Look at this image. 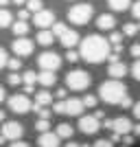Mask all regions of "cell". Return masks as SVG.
<instances>
[{
	"label": "cell",
	"instance_id": "603a6c76",
	"mask_svg": "<svg viewBox=\"0 0 140 147\" xmlns=\"http://www.w3.org/2000/svg\"><path fill=\"white\" fill-rule=\"evenodd\" d=\"M107 2H110V9H114V11H125L131 5V0H107Z\"/></svg>",
	"mask_w": 140,
	"mask_h": 147
},
{
	"label": "cell",
	"instance_id": "d4e9b609",
	"mask_svg": "<svg viewBox=\"0 0 140 147\" xmlns=\"http://www.w3.org/2000/svg\"><path fill=\"white\" fill-rule=\"evenodd\" d=\"M138 31H140V24H134V22H127V24L123 26V33H125V35H129V37H134Z\"/></svg>",
	"mask_w": 140,
	"mask_h": 147
},
{
	"label": "cell",
	"instance_id": "484cf974",
	"mask_svg": "<svg viewBox=\"0 0 140 147\" xmlns=\"http://www.w3.org/2000/svg\"><path fill=\"white\" fill-rule=\"evenodd\" d=\"M22 77H24V86H35L37 84V73H33V70H26Z\"/></svg>",
	"mask_w": 140,
	"mask_h": 147
},
{
	"label": "cell",
	"instance_id": "d6986e66",
	"mask_svg": "<svg viewBox=\"0 0 140 147\" xmlns=\"http://www.w3.org/2000/svg\"><path fill=\"white\" fill-rule=\"evenodd\" d=\"M35 103H37V105H42V108H46V105L53 103V94H50L48 90L37 92V94H35Z\"/></svg>",
	"mask_w": 140,
	"mask_h": 147
},
{
	"label": "cell",
	"instance_id": "e0dca14e",
	"mask_svg": "<svg viewBox=\"0 0 140 147\" xmlns=\"http://www.w3.org/2000/svg\"><path fill=\"white\" fill-rule=\"evenodd\" d=\"M37 81H40L44 88H50V86L57 84V75L53 73V70H42V73L37 75Z\"/></svg>",
	"mask_w": 140,
	"mask_h": 147
},
{
	"label": "cell",
	"instance_id": "1f68e13d",
	"mask_svg": "<svg viewBox=\"0 0 140 147\" xmlns=\"http://www.w3.org/2000/svg\"><path fill=\"white\" fill-rule=\"evenodd\" d=\"M79 57H81V53H77V51H72V49H68V51H66V59L70 61V64L79 61Z\"/></svg>",
	"mask_w": 140,
	"mask_h": 147
},
{
	"label": "cell",
	"instance_id": "d590c367",
	"mask_svg": "<svg viewBox=\"0 0 140 147\" xmlns=\"http://www.w3.org/2000/svg\"><path fill=\"white\" fill-rule=\"evenodd\" d=\"M92 147H114V143H112V141H107V138H98V141L94 143Z\"/></svg>",
	"mask_w": 140,
	"mask_h": 147
},
{
	"label": "cell",
	"instance_id": "f6af8a7d",
	"mask_svg": "<svg viewBox=\"0 0 140 147\" xmlns=\"http://www.w3.org/2000/svg\"><path fill=\"white\" fill-rule=\"evenodd\" d=\"M134 134H136V136H140V123H138V125L134 127Z\"/></svg>",
	"mask_w": 140,
	"mask_h": 147
},
{
	"label": "cell",
	"instance_id": "9c48e42d",
	"mask_svg": "<svg viewBox=\"0 0 140 147\" xmlns=\"http://www.w3.org/2000/svg\"><path fill=\"white\" fill-rule=\"evenodd\" d=\"M33 24L40 26V29H48V26H53V24H55V11L42 9V11L33 13Z\"/></svg>",
	"mask_w": 140,
	"mask_h": 147
},
{
	"label": "cell",
	"instance_id": "83f0119b",
	"mask_svg": "<svg viewBox=\"0 0 140 147\" xmlns=\"http://www.w3.org/2000/svg\"><path fill=\"white\" fill-rule=\"evenodd\" d=\"M26 9H29L31 13L42 11V9H44V7H42V0H29V2H26Z\"/></svg>",
	"mask_w": 140,
	"mask_h": 147
},
{
	"label": "cell",
	"instance_id": "836d02e7",
	"mask_svg": "<svg viewBox=\"0 0 140 147\" xmlns=\"http://www.w3.org/2000/svg\"><path fill=\"white\" fill-rule=\"evenodd\" d=\"M7 64H9V55H7V51L0 46V68H5Z\"/></svg>",
	"mask_w": 140,
	"mask_h": 147
},
{
	"label": "cell",
	"instance_id": "44dd1931",
	"mask_svg": "<svg viewBox=\"0 0 140 147\" xmlns=\"http://www.w3.org/2000/svg\"><path fill=\"white\" fill-rule=\"evenodd\" d=\"M11 31H13V33H15L18 37H24L26 33H29V24H26L24 20H18V22H13Z\"/></svg>",
	"mask_w": 140,
	"mask_h": 147
},
{
	"label": "cell",
	"instance_id": "c3c4849f",
	"mask_svg": "<svg viewBox=\"0 0 140 147\" xmlns=\"http://www.w3.org/2000/svg\"><path fill=\"white\" fill-rule=\"evenodd\" d=\"M9 2H13V0H0V7H7Z\"/></svg>",
	"mask_w": 140,
	"mask_h": 147
},
{
	"label": "cell",
	"instance_id": "cb8c5ba5",
	"mask_svg": "<svg viewBox=\"0 0 140 147\" xmlns=\"http://www.w3.org/2000/svg\"><path fill=\"white\" fill-rule=\"evenodd\" d=\"M35 129L40 132V134H44V132H50V119H40V121L35 123Z\"/></svg>",
	"mask_w": 140,
	"mask_h": 147
},
{
	"label": "cell",
	"instance_id": "7dc6e473",
	"mask_svg": "<svg viewBox=\"0 0 140 147\" xmlns=\"http://www.w3.org/2000/svg\"><path fill=\"white\" fill-rule=\"evenodd\" d=\"M13 2H15V5L20 7V5H26V2H29V0H13Z\"/></svg>",
	"mask_w": 140,
	"mask_h": 147
},
{
	"label": "cell",
	"instance_id": "277c9868",
	"mask_svg": "<svg viewBox=\"0 0 140 147\" xmlns=\"http://www.w3.org/2000/svg\"><path fill=\"white\" fill-rule=\"evenodd\" d=\"M92 16H94V9H92V5H88V2L74 5V7H70V11H68V20H70L72 24H88Z\"/></svg>",
	"mask_w": 140,
	"mask_h": 147
},
{
	"label": "cell",
	"instance_id": "ba28073f",
	"mask_svg": "<svg viewBox=\"0 0 140 147\" xmlns=\"http://www.w3.org/2000/svg\"><path fill=\"white\" fill-rule=\"evenodd\" d=\"M22 134H24V127L18 121H5L2 123V136L7 141H20Z\"/></svg>",
	"mask_w": 140,
	"mask_h": 147
},
{
	"label": "cell",
	"instance_id": "d6a6232c",
	"mask_svg": "<svg viewBox=\"0 0 140 147\" xmlns=\"http://www.w3.org/2000/svg\"><path fill=\"white\" fill-rule=\"evenodd\" d=\"M66 29H68V26L64 24V22H55V24H53V33H55L57 37H59V35H61V33H64Z\"/></svg>",
	"mask_w": 140,
	"mask_h": 147
},
{
	"label": "cell",
	"instance_id": "816d5d0a",
	"mask_svg": "<svg viewBox=\"0 0 140 147\" xmlns=\"http://www.w3.org/2000/svg\"><path fill=\"white\" fill-rule=\"evenodd\" d=\"M81 147H92V145H81Z\"/></svg>",
	"mask_w": 140,
	"mask_h": 147
},
{
	"label": "cell",
	"instance_id": "e575fe53",
	"mask_svg": "<svg viewBox=\"0 0 140 147\" xmlns=\"http://www.w3.org/2000/svg\"><path fill=\"white\" fill-rule=\"evenodd\" d=\"M131 75H134V79L140 81V59L134 61V66H131Z\"/></svg>",
	"mask_w": 140,
	"mask_h": 147
},
{
	"label": "cell",
	"instance_id": "30bf717a",
	"mask_svg": "<svg viewBox=\"0 0 140 147\" xmlns=\"http://www.w3.org/2000/svg\"><path fill=\"white\" fill-rule=\"evenodd\" d=\"M101 127V119H96L94 114H85L79 119V129L83 134H96Z\"/></svg>",
	"mask_w": 140,
	"mask_h": 147
},
{
	"label": "cell",
	"instance_id": "7bdbcfd3",
	"mask_svg": "<svg viewBox=\"0 0 140 147\" xmlns=\"http://www.w3.org/2000/svg\"><path fill=\"white\" fill-rule=\"evenodd\" d=\"M131 110H134V117H136V119L140 121V103H136L134 108H131Z\"/></svg>",
	"mask_w": 140,
	"mask_h": 147
},
{
	"label": "cell",
	"instance_id": "4dcf8cb0",
	"mask_svg": "<svg viewBox=\"0 0 140 147\" xmlns=\"http://www.w3.org/2000/svg\"><path fill=\"white\" fill-rule=\"evenodd\" d=\"M123 35H125V33H112L110 35L112 46H123Z\"/></svg>",
	"mask_w": 140,
	"mask_h": 147
},
{
	"label": "cell",
	"instance_id": "f35d334b",
	"mask_svg": "<svg viewBox=\"0 0 140 147\" xmlns=\"http://www.w3.org/2000/svg\"><path fill=\"white\" fill-rule=\"evenodd\" d=\"M134 101H131V97H129V94H127V97H125V99H123V101H121V108H134Z\"/></svg>",
	"mask_w": 140,
	"mask_h": 147
},
{
	"label": "cell",
	"instance_id": "2e32d148",
	"mask_svg": "<svg viewBox=\"0 0 140 147\" xmlns=\"http://www.w3.org/2000/svg\"><path fill=\"white\" fill-rule=\"evenodd\" d=\"M96 26L101 31H112L116 26V18L112 16V13H101V16L96 18Z\"/></svg>",
	"mask_w": 140,
	"mask_h": 147
},
{
	"label": "cell",
	"instance_id": "4316f807",
	"mask_svg": "<svg viewBox=\"0 0 140 147\" xmlns=\"http://www.w3.org/2000/svg\"><path fill=\"white\" fill-rule=\"evenodd\" d=\"M7 84H9V86H20V84H24V77H20L18 73H9Z\"/></svg>",
	"mask_w": 140,
	"mask_h": 147
},
{
	"label": "cell",
	"instance_id": "8fae6325",
	"mask_svg": "<svg viewBox=\"0 0 140 147\" xmlns=\"http://www.w3.org/2000/svg\"><path fill=\"white\" fill-rule=\"evenodd\" d=\"M11 51L15 53L18 57H26L33 53V42L31 40H26V37H15L11 44Z\"/></svg>",
	"mask_w": 140,
	"mask_h": 147
},
{
	"label": "cell",
	"instance_id": "74e56055",
	"mask_svg": "<svg viewBox=\"0 0 140 147\" xmlns=\"http://www.w3.org/2000/svg\"><path fill=\"white\" fill-rule=\"evenodd\" d=\"M29 18H31V11H29V9H20V11H18V20H24V22H26Z\"/></svg>",
	"mask_w": 140,
	"mask_h": 147
},
{
	"label": "cell",
	"instance_id": "3957f363",
	"mask_svg": "<svg viewBox=\"0 0 140 147\" xmlns=\"http://www.w3.org/2000/svg\"><path fill=\"white\" fill-rule=\"evenodd\" d=\"M83 99H64V101H57L53 105V112L55 114H68V117H81L83 112Z\"/></svg>",
	"mask_w": 140,
	"mask_h": 147
},
{
	"label": "cell",
	"instance_id": "ab89813d",
	"mask_svg": "<svg viewBox=\"0 0 140 147\" xmlns=\"http://www.w3.org/2000/svg\"><path fill=\"white\" fill-rule=\"evenodd\" d=\"M131 13H134V18H136V20H140V0L136 2L134 7H131Z\"/></svg>",
	"mask_w": 140,
	"mask_h": 147
},
{
	"label": "cell",
	"instance_id": "4fadbf2b",
	"mask_svg": "<svg viewBox=\"0 0 140 147\" xmlns=\"http://www.w3.org/2000/svg\"><path fill=\"white\" fill-rule=\"evenodd\" d=\"M59 42H61V46H64V49H74L77 44H81V40H79V33H77V31L66 29V31L59 35Z\"/></svg>",
	"mask_w": 140,
	"mask_h": 147
},
{
	"label": "cell",
	"instance_id": "5b68a950",
	"mask_svg": "<svg viewBox=\"0 0 140 147\" xmlns=\"http://www.w3.org/2000/svg\"><path fill=\"white\" fill-rule=\"evenodd\" d=\"M90 75L85 73V70H70V73L66 75V86L70 88V90H85V88L90 86Z\"/></svg>",
	"mask_w": 140,
	"mask_h": 147
},
{
	"label": "cell",
	"instance_id": "8d00e7d4",
	"mask_svg": "<svg viewBox=\"0 0 140 147\" xmlns=\"http://www.w3.org/2000/svg\"><path fill=\"white\" fill-rule=\"evenodd\" d=\"M129 53H131V57H134V59H140V44H134V46L129 49Z\"/></svg>",
	"mask_w": 140,
	"mask_h": 147
},
{
	"label": "cell",
	"instance_id": "9a60e30c",
	"mask_svg": "<svg viewBox=\"0 0 140 147\" xmlns=\"http://www.w3.org/2000/svg\"><path fill=\"white\" fill-rule=\"evenodd\" d=\"M107 73H110V77L112 79H123L125 75L129 73V68L123 64V61H112L110 64V68H107Z\"/></svg>",
	"mask_w": 140,
	"mask_h": 147
},
{
	"label": "cell",
	"instance_id": "b9f144b4",
	"mask_svg": "<svg viewBox=\"0 0 140 147\" xmlns=\"http://www.w3.org/2000/svg\"><path fill=\"white\" fill-rule=\"evenodd\" d=\"M9 147H31V145H29V143H24V141H13Z\"/></svg>",
	"mask_w": 140,
	"mask_h": 147
},
{
	"label": "cell",
	"instance_id": "7a4b0ae2",
	"mask_svg": "<svg viewBox=\"0 0 140 147\" xmlns=\"http://www.w3.org/2000/svg\"><path fill=\"white\" fill-rule=\"evenodd\" d=\"M98 97L103 99L105 103L121 105V101L127 97V86H125L121 79H110V81H105V84H101Z\"/></svg>",
	"mask_w": 140,
	"mask_h": 147
},
{
	"label": "cell",
	"instance_id": "bcb514c9",
	"mask_svg": "<svg viewBox=\"0 0 140 147\" xmlns=\"http://www.w3.org/2000/svg\"><path fill=\"white\" fill-rule=\"evenodd\" d=\"M66 147H81V145H77V143H72V141H68V143H66Z\"/></svg>",
	"mask_w": 140,
	"mask_h": 147
},
{
	"label": "cell",
	"instance_id": "60d3db41",
	"mask_svg": "<svg viewBox=\"0 0 140 147\" xmlns=\"http://www.w3.org/2000/svg\"><path fill=\"white\" fill-rule=\"evenodd\" d=\"M55 97L59 99V101H64V99H66V88H59V90L55 92Z\"/></svg>",
	"mask_w": 140,
	"mask_h": 147
},
{
	"label": "cell",
	"instance_id": "ee69618b",
	"mask_svg": "<svg viewBox=\"0 0 140 147\" xmlns=\"http://www.w3.org/2000/svg\"><path fill=\"white\" fill-rule=\"evenodd\" d=\"M5 97H7V94H5V88L0 86V103H2V101H5Z\"/></svg>",
	"mask_w": 140,
	"mask_h": 147
},
{
	"label": "cell",
	"instance_id": "5bb4252c",
	"mask_svg": "<svg viewBox=\"0 0 140 147\" xmlns=\"http://www.w3.org/2000/svg\"><path fill=\"white\" fill-rule=\"evenodd\" d=\"M59 134L57 132H44V134H40V138H37V145L40 147H59Z\"/></svg>",
	"mask_w": 140,
	"mask_h": 147
},
{
	"label": "cell",
	"instance_id": "f1b7e54d",
	"mask_svg": "<svg viewBox=\"0 0 140 147\" xmlns=\"http://www.w3.org/2000/svg\"><path fill=\"white\" fill-rule=\"evenodd\" d=\"M98 103V97H94V94H85L83 97V105L85 108H96Z\"/></svg>",
	"mask_w": 140,
	"mask_h": 147
},
{
	"label": "cell",
	"instance_id": "7402d4cb",
	"mask_svg": "<svg viewBox=\"0 0 140 147\" xmlns=\"http://www.w3.org/2000/svg\"><path fill=\"white\" fill-rule=\"evenodd\" d=\"M57 134H59V138H70V136L74 134L72 125H68V123H59L57 125Z\"/></svg>",
	"mask_w": 140,
	"mask_h": 147
},
{
	"label": "cell",
	"instance_id": "6da1fadb",
	"mask_svg": "<svg viewBox=\"0 0 140 147\" xmlns=\"http://www.w3.org/2000/svg\"><path fill=\"white\" fill-rule=\"evenodd\" d=\"M112 51H114L112 49V42L105 40V37H101V35H88L79 44L81 57L85 61H90V64H101V61L110 59Z\"/></svg>",
	"mask_w": 140,
	"mask_h": 147
},
{
	"label": "cell",
	"instance_id": "ac0fdd59",
	"mask_svg": "<svg viewBox=\"0 0 140 147\" xmlns=\"http://www.w3.org/2000/svg\"><path fill=\"white\" fill-rule=\"evenodd\" d=\"M55 33L53 31H48V29H42L40 33H37V44H42V46H50V44L55 42Z\"/></svg>",
	"mask_w": 140,
	"mask_h": 147
},
{
	"label": "cell",
	"instance_id": "681fc988",
	"mask_svg": "<svg viewBox=\"0 0 140 147\" xmlns=\"http://www.w3.org/2000/svg\"><path fill=\"white\" fill-rule=\"evenodd\" d=\"M0 121H2V123L7 121V114H5V112H2V110H0Z\"/></svg>",
	"mask_w": 140,
	"mask_h": 147
},
{
	"label": "cell",
	"instance_id": "f907efd6",
	"mask_svg": "<svg viewBox=\"0 0 140 147\" xmlns=\"http://www.w3.org/2000/svg\"><path fill=\"white\" fill-rule=\"evenodd\" d=\"M5 143H7V138H5L2 134H0V145H5Z\"/></svg>",
	"mask_w": 140,
	"mask_h": 147
},
{
	"label": "cell",
	"instance_id": "7c38bea8",
	"mask_svg": "<svg viewBox=\"0 0 140 147\" xmlns=\"http://www.w3.org/2000/svg\"><path fill=\"white\" fill-rule=\"evenodd\" d=\"M134 129L131 121L127 117H118V119H112V132L114 134H121V136H127L129 132Z\"/></svg>",
	"mask_w": 140,
	"mask_h": 147
},
{
	"label": "cell",
	"instance_id": "8992f818",
	"mask_svg": "<svg viewBox=\"0 0 140 147\" xmlns=\"http://www.w3.org/2000/svg\"><path fill=\"white\" fill-rule=\"evenodd\" d=\"M9 110L15 114H26L33 110V103L26 94H13V97H9Z\"/></svg>",
	"mask_w": 140,
	"mask_h": 147
},
{
	"label": "cell",
	"instance_id": "f546056e",
	"mask_svg": "<svg viewBox=\"0 0 140 147\" xmlns=\"http://www.w3.org/2000/svg\"><path fill=\"white\" fill-rule=\"evenodd\" d=\"M7 68H11V73H18V68H22V61H20V57H13V59H9Z\"/></svg>",
	"mask_w": 140,
	"mask_h": 147
},
{
	"label": "cell",
	"instance_id": "52a82bcc",
	"mask_svg": "<svg viewBox=\"0 0 140 147\" xmlns=\"http://www.w3.org/2000/svg\"><path fill=\"white\" fill-rule=\"evenodd\" d=\"M37 64H40L42 70H53L55 73L57 68L61 66V57L57 53H53V51H46V53H42V55L37 57Z\"/></svg>",
	"mask_w": 140,
	"mask_h": 147
},
{
	"label": "cell",
	"instance_id": "ffe728a7",
	"mask_svg": "<svg viewBox=\"0 0 140 147\" xmlns=\"http://www.w3.org/2000/svg\"><path fill=\"white\" fill-rule=\"evenodd\" d=\"M7 26H13V16L5 7H0V29H7Z\"/></svg>",
	"mask_w": 140,
	"mask_h": 147
}]
</instances>
